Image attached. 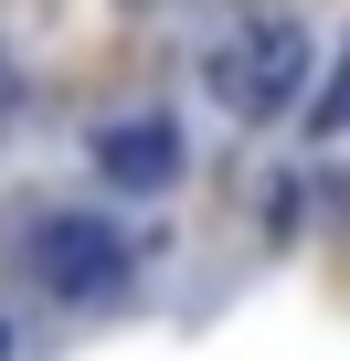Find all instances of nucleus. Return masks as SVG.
<instances>
[{
	"instance_id": "f257e3e1",
	"label": "nucleus",
	"mask_w": 350,
	"mask_h": 361,
	"mask_svg": "<svg viewBox=\"0 0 350 361\" xmlns=\"http://www.w3.org/2000/svg\"><path fill=\"white\" fill-rule=\"evenodd\" d=\"M202 75H213V96H223L244 128H265V117H287V106H297V85L318 75V32H308L297 11H255V22L213 32Z\"/></svg>"
},
{
	"instance_id": "f03ea898",
	"label": "nucleus",
	"mask_w": 350,
	"mask_h": 361,
	"mask_svg": "<svg viewBox=\"0 0 350 361\" xmlns=\"http://www.w3.org/2000/svg\"><path fill=\"white\" fill-rule=\"evenodd\" d=\"M127 234L117 224H96V213H43V234H32V276H43V298H64V308H96V298H117L127 287Z\"/></svg>"
},
{
	"instance_id": "7ed1b4c3",
	"label": "nucleus",
	"mask_w": 350,
	"mask_h": 361,
	"mask_svg": "<svg viewBox=\"0 0 350 361\" xmlns=\"http://www.w3.org/2000/svg\"><path fill=\"white\" fill-rule=\"evenodd\" d=\"M96 180H117V192H170V180H181V128H170L159 106L106 117L96 128Z\"/></svg>"
},
{
	"instance_id": "20e7f679",
	"label": "nucleus",
	"mask_w": 350,
	"mask_h": 361,
	"mask_svg": "<svg viewBox=\"0 0 350 361\" xmlns=\"http://www.w3.org/2000/svg\"><path fill=\"white\" fill-rule=\"evenodd\" d=\"M308 128H318V138H339V128H350V54H339L329 96H308Z\"/></svg>"
},
{
	"instance_id": "39448f33",
	"label": "nucleus",
	"mask_w": 350,
	"mask_h": 361,
	"mask_svg": "<svg viewBox=\"0 0 350 361\" xmlns=\"http://www.w3.org/2000/svg\"><path fill=\"white\" fill-rule=\"evenodd\" d=\"M0 361H11V329H0Z\"/></svg>"
}]
</instances>
